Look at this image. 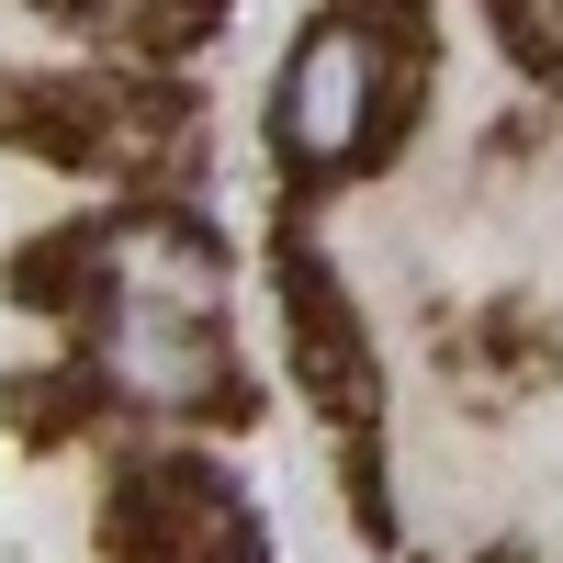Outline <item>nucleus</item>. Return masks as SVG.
<instances>
[{
  "instance_id": "f257e3e1",
  "label": "nucleus",
  "mask_w": 563,
  "mask_h": 563,
  "mask_svg": "<svg viewBox=\"0 0 563 563\" xmlns=\"http://www.w3.org/2000/svg\"><path fill=\"white\" fill-rule=\"evenodd\" d=\"M90 361L147 417H192L225 395V271L192 225L135 214L90 249Z\"/></svg>"
},
{
  "instance_id": "f03ea898",
  "label": "nucleus",
  "mask_w": 563,
  "mask_h": 563,
  "mask_svg": "<svg viewBox=\"0 0 563 563\" xmlns=\"http://www.w3.org/2000/svg\"><path fill=\"white\" fill-rule=\"evenodd\" d=\"M384 124H395V34H384V12H316L294 34V57H282V79H271L282 169L339 180V169H361L384 147Z\"/></svg>"
},
{
  "instance_id": "7ed1b4c3",
  "label": "nucleus",
  "mask_w": 563,
  "mask_h": 563,
  "mask_svg": "<svg viewBox=\"0 0 563 563\" xmlns=\"http://www.w3.org/2000/svg\"><path fill=\"white\" fill-rule=\"evenodd\" d=\"M124 541H135V563H238V507L203 474H147Z\"/></svg>"
},
{
  "instance_id": "20e7f679",
  "label": "nucleus",
  "mask_w": 563,
  "mask_h": 563,
  "mask_svg": "<svg viewBox=\"0 0 563 563\" xmlns=\"http://www.w3.org/2000/svg\"><path fill=\"white\" fill-rule=\"evenodd\" d=\"M496 12H507V34H519L530 57H552V68H563V0H496Z\"/></svg>"
}]
</instances>
